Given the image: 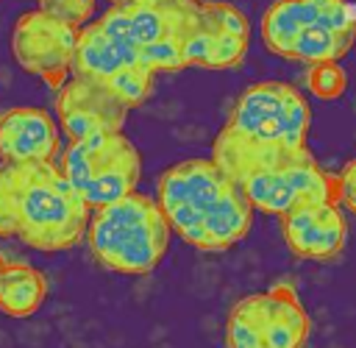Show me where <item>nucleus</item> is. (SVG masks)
<instances>
[{
	"label": "nucleus",
	"mask_w": 356,
	"mask_h": 348,
	"mask_svg": "<svg viewBox=\"0 0 356 348\" xmlns=\"http://www.w3.org/2000/svg\"><path fill=\"white\" fill-rule=\"evenodd\" d=\"M181 39H159L153 45L139 47V64L147 67L150 72H172L184 70V53H181Z\"/></svg>",
	"instance_id": "22"
},
{
	"label": "nucleus",
	"mask_w": 356,
	"mask_h": 348,
	"mask_svg": "<svg viewBox=\"0 0 356 348\" xmlns=\"http://www.w3.org/2000/svg\"><path fill=\"white\" fill-rule=\"evenodd\" d=\"M58 170L81 192L89 209H100L136 192L142 159L136 145L122 131L92 134L70 142L61 153Z\"/></svg>",
	"instance_id": "4"
},
{
	"label": "nucleus",
	"mask_w": 356,
	"mask_h": 348,
	"mask_svg": "<svg viewBox=\"0 0 356 348\" xmlns=\"http://www.w3.org/2000/svg\"><path fill=\"white\" fill-rule=\"evenodd\" d=\"M197 0H139V3H111L95 25L136 50L153 45L159 39H186L189 31L197 25Z\"/></svg>",
	"instance_id": "8"
},
{
	"label": "nucleus",
	"mask_w": 356,
	"mask_h": 348,
	"mask_svg": "<svg viewBox=\"0 0 356 348\" xmlns=\"http://www.w3.org/2000/svg\"><path fill=\"white\" fill-rule=\"evenodd\" d=\"M234 181L211 159H186L167 167L156 184V203L186 245L200 248L203 226Z\"/></svg>",
	"instance_id": "5"
},
{
	"label": "nucleus",
	"mask_w": 356,
	"mask_h": 348,
	"mask_svg": "<svg viewBox=\"0 0 356 348\" xmlns=\"http://www.w3.org/2000/svg\"><path fill=\"white\" fill-rule=\"evenodd\" d=\"M197 3H206V0H197Z\"/></svg>",
	"instance_id": "29"
},
{
	"label": "nucleus",
	"mask_w": 356,
	"mask_h": 348,
	"mask_svg": "<svg viewBox=\"0 0 356 348\" xmlns=\"http://www.w3.org/2000/svg\"><path fill=\"white\" fill-rule=\"evenodd\" d=\"M170 226L156 198L131 192L108 206L92 209L86 242L92 256L111 273L145 276L159 267L170 245Z\"/></svg>",
	"instance_id": "3"
},
{
	"label": "nucleus",
	"mask_w": 356,
	"mask_h": 348,
	"mask_svg": "<svg viewBox=\"0 0 356 348\" xmlns=\"http://www.w3.org/2000/svg\"><path fill=\"white\" fill-rule=\"evenodd\" d=\"M153 78H156V72H150L147 67H142V64H134V67H122L120 72H114L108 81H103L128 109H134V106H142L147 97H150V92H153Z\"/></svg>",
	"instance_id": "19"
},
{
	"label": "nucleus",
	"mask_w": 356,
	"mask_h": 348,
	"mask_svg": "<svg viewBox=\"0 0 356 348\" xmlns=\"http://www.w3.org/2000/svg\"><path fill=\"white\" fill-rule=\"evenodd\" d=\"M306 84H309V89H312L314 97H320V100H337L348 89V72L342 70L339 61L309 64Z\"/></svg>",
	"instance_id": "20"
},
{
	"label": "nucleus",
	"mask_w": 356,
	"mask_h": 348,
	"mask_svg": "<svg viewBox=\"0 0 356 348\" xmlns=\"http://www.w3.org/2000/svg\"><path fill=\"white\" fill-rule=\"evenodd\" d=\"M47 295V278L39 267L25 262H6L0 273V312L11 317L33 315Z\"/></svg>",
	"instance_id": "16"
},
{
	"label": "nucleus",
	"mask_w": 356,
	"mask_h": 348,
	"mask_svg": "<svg viewBox=\"0 0 356 348\" xmlns=\"http://www.w3.org/2000/svg\"><path fill=\"white\" fill-rule=\"evenodd\" d=\"M6 262H8V259H6L3 253H0V273H3V267H6Z\"/></svg>",
	"instance_id": "27"
},
{
	"label": "nucleus",
	"mask_w": 356,
	"mask_h": 348,
	"mask_svg": "<svg viewBox=\"0 0 356 348\" xmlns=\"http://www.w3.org/2000/svg\"><path fill=\"white\" fill-rule=\"evenodd\" d=\"M356 42V31H328L323 25H303L298 28L289 42L281 47V58L320 64V61H339Z\"/></svg>",
	"instance_id": "17"
},
{
	"label": "nucleus",
	"mask_w": 356,
	"mask_h": 348,
	"mask_svg": "<svg viewBox=\"0 0 356 348\" xmlns=\"http://www.w3.org/2000/svg\"><path fill=\"white\" fill-rule=\"evenodd\" d=\"M95 3L97 0H36V11L61 19L67 25L83 28L95 14Z\"/></svg>",
	"instance_id": "24"
},
{
	"label": "nucleus",
	"mask_w": 356,
	"mask_h": 348,
	"mask_svg": "<svg viewBox=\"0 0 356 348\" xmlns=\"http://www.w3.org/2000/svg\"><path fill=\"white\" fill-rule=\"evenodd\" d=\"M250 36H236V33H217L214 45L209 50L206 67L209 70H231L236 64H242L245 53H248Z\"/></svg>",
	"instance_id": "23"
},
{
	"label": "nucleus",
	"mask_w": 356,
	"mask_h": 348,
	"mask_svg": "<svg viewBox=\"0 0 356 348\" xmlns=\"http://www.w3.org/2000/svg\"><path fill=\"white\" fill-rule=\"evenodd\" d=\"M286 248L298 259L328 262L342 253L348 239V223L337 203H298L281 217Z\"/></svg>",
	"instance_id": "10"
},
{
	"label": "nucleus",
	"mask_w": 356,
	"mask_h": 348,
	"mask_svg": "<svg viewBox=\"0 0 356 348\" xmlns=\"http://www.w3.org/2000/svg\"><path fill=\"white\" fill-rule=\"evenodd\" d=\"M339 175H345L348 181H353V184H356V159H353V161H348V164L342 167V173H339Z\"/></svg>",
	"instance_id": "26"
},
{
	"label": "nucleus",
	"mask_w": 356,
	"mask_h": 348,
	"mask_svg": "<svg viewBox=\"0 0 356 348\" xmlns=\"http://www.w3.org/2000/svg\"><path fill=\"white\" fill-rule=\"evenodd\" d=\"M267 315H270L267 292H256L236 301L225 323V348H264Z\"/></svg>",
	"instance_id": "18"
},
{
	"label": "nucleus",
	"mask_w": 356,
	"mask_h": 348,
	"mask_svg": "<svg viewBox=\"0 0 356 348\" xmlns=\"http://www.w3.org/2000/svg\"><path fill=\"white\" fill-rule=\"evenodd\" d=\"M0 195L8 209L14 237L28 248L44 253L70 251L86 234L92 209L64 178L56 161H0Z\"/></svg>",
	"instance_id": "2"
},
{
	"label": "nucleus",
	"mask_w": 356,
	"mask_h": 348,
	"mask_svg": "<svg viewBox=\"0 0 356 348\" xmlns=\"http://www.w3.org/2000/svg\"><path fill=\"white\" fill-rule=\"evenodd\" d=\"M270 315L264 331V348H300L309 337V315L292 284L278 281L267 290Z\"/></svg>",
	"instance_id": "14"
},
{
	"label": "nucleus",
	"mask_w": 356,
	"mask_h": 348,
	"mask_svg": "<svg viewBox=\"0 0 356 348\" xmlns=\"http://www.w3.org/2000/svg\"><path fill=\"white\" fill-rule=\"evenodd\" d=\"M303 25H323L328 31H356V14L345 0H275L261 14V42L270 53H281L289 36Z\"/></svg>",
	"instance_id": "11"
},
{
	"label": "nucleus",
	"mask_w": 356,
	"mask_h": 348,
	"mask_svg": "<svg viewBox=\"0 0 356 348\" xmlns=\"http://www.w3.org/2000/svg\"><path fill=\"white\" fill-rule=\"evenodd\" d=\"M209 159L239 187L253 212L281 217L298 203H337L334 175L309 148H284L222 128Z\"/></svg>",
	"instance_id": "1"
},
{
	"label": "nucleus",
	"mask_w": 356,
	"mask_h": 348,
	"mask_svg": "<svg viewBox=\"0 0 356 348\" xmlns=\"http://www.w3.org/2000/svg\"><path fill=\"white\" fill-rule=\"evenodd\" d=\"M56 92L58 128L70 136V142L86 139L92 134L122 131L131 111L103 81L70 75Z\"/></svg>",
	"instance_id": "9"
},
{
	"label": "nucleus",
	"mask_w": 356,
	"mask_h": 348,
	"mask_svg": "<svg viewBox=\"0 0 356 348\" xmlns=\"http://www.w3.org/2000/svg\"><path fill=\"white\" fill-rule=\"evenodd\" d=\"M250 226H253V206L248 203V198L234 184L222 195V200L217 203V209L211 212V217L206 220L197 251H211V253L214 251H228L239 239L248 237Z\"/></svg>",
	"instance_id": "15"
},
{
	"label": "nucleus",
	"mask_w": 356,
	"mask_h": 348,
	"mask_svg": "<svg viewBox=\"0 0 356 348\" xmlns=\"http://www.w3.org/2000/svg\"><path fill=\"white\" fill-rule=\"evenodd\" d=\"M78 31L81 28L53 19L36 8L22 11L11 28V56L25 72L42 78L50 89H58L70 78Z\"/></svg>",
	"instance_id": "7"
},
{
	"label": "nucleus",
	"mask_w": 356,
	"mask_h": 348,
	"mask_svg": "<svg viewBox=\"0 0 356 348\" xmlns=\"http://www.w3.org/2000/svg\"><path fill=\"white\" fill-rule=\"evenodd\" d=\"M134 64H139V50L134 45L117 42V39L106 36L95 22H86L78 31L70 75L92 78V81H108L122 67H134Z\"/></svg>",
	"instance_id": "13"
},
{
	"label": "nucleus",
	"mask_w": 356,
	"mask_h": 348,
	"mask_svg": "<svg viewBox=\"0 0 356 348\" xmlns=\"http://www.w3.org/2000/svg\"><path fill=\"white\" fill-rule=\"evenodd\" d=\"M334 198H337V206H345L348 212L356 214V184L339 173L334 175Z\"/></svg>",
	"instance_id": "25"
},
{
	"label": "nucleus",
	"mask_w": 356,
	"mask_h": 348,
	"mask_svg": "<svg viewBox=\"0 0 356 348\" xmlns=\"http://www.w3.org/2000/svg\"><path fill=\"white\" fill-rule=\"evenodd\" d=\"M309 125V103L295 86L284 81H259L236 97L222 128L284 148H306Z\"/></svg>",
	"instance_id": "6"
},
{
	"label": "nucleus",
	"mask_w": 356,
	"mask_h": 348,
	"mask_svg": "<svg viewBox=\"0 0 356 348\" xmlns=\"http://www.w3.org/2000/svg\"><path fill=\"white\" fill-rule=\"evenodd\" d=\"M111 3H139V0H111Z\"/></svg>",
	"instance_id": "28"
},
{
	"label": "nucleus",
	"mask_w": 356,
	"mask_h": 348,
	"mask_svg": "<svg viewBox=\"0 0 356 348\" xmlns=\"http://www.w3.org/2000/svg\"><path fill=\"white\" fill-rule=\"evenodd\" d=\"M58 125L44 109L17 106L0 111V161L33 164L56 161Z\"/></svg>",
	"instance_id": "12"
},
{
	"label": "nucleus",
	"mask_w": 356,
	"mask_h": 348,
	"mask_svg": "<svg viewBox=\"0 0 356 348\" xmlns=\"http://www.w3.org/2000/svg\"><path fill=\"white\" fill-rule=\"evenodd\" d=\"M200 14L203 19L217 31V33H236V36H250V25L245 11H239L234 3H217V0H206L200 3Z\"/></svg>",
	"instance_id": "21"
}]
</instances>
